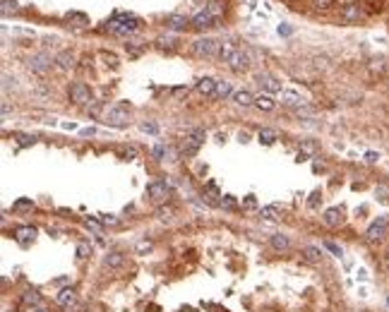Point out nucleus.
<instances>
[{
    "mask_svg": "<svg viewBox=\"0 0 389 312\" xmlns=\"http://www.w3.org/2000/svg\"><path fill=\"white\" fill-rule=\"evenodd\" d=\"M221 58L226 60V65H228L233 72H245V70L250 67V56H248L243 48H236V46H231V43H223Z\"/></svg>",
    "mask_w": 389,
    "mask_h": 312,
    "instance_id": "1",
    "label": "nucleus"
},
{
    "mask_svg": "<svg viewBox=\"0 0 389 312\" xmlns=\"http://www.w3.org/2000/svg\"><path fill=\"white\" fill-rule=\"evenodd\" d=\"M223 43L219 39H212V36H202V39H194L193 41V51L194 56L199 58H216L221 56Z\"/></svg>",
    "mask_w": 389,
    "mask_h": 312,
    "instance_id": "2",
    "label": "nucleus"
},
{
    "mask_svg": "<svg viewBox=\"0 0 389 312\" xmlns=\"http://www.w3.org/2000/svg\"><path fill=\"white\" fill-rule=\"evenodd\" d=\"M139 22L137 17H132V15H115L111 22H108V31L113 34H120V36H128V34H132V31H137Z\"/></svg>",
    "mask_w": 389,
    "mask_h": 312,
    "instance_id": "3",
    "label": "nucleus"
},
{
    "mask_svg": "<svg viewBox=\"0 0 389 312\" xmlns=\"http://www.w3.org/2000/svg\"><path fill=\"white\" fill-rule=\"evenodd\" d=\"M202 144H204V130H193L190 135L183 137V142H180V154H183V156H194V154L199 151Z\"/></svg>",
    "mask_w": 389,
    "mask_h": 312,
    "instance_id": "4",
    "label": "nucleus"
},
{
    "mask_svg": "<svg viewBox=\"0 0 389 312\" xmlns=\"http://www.w3.org/2000/svg\"><path fill=\"white\" fill-rule=\"evenodd\" d=\"M387 230H389V214H385V216H380L377 221H372V224L367 226L365 240H367V243H380V240L387 235Z\"/></svg>",
    "mask_w": 389,
    "mask_h": 312,
    "instance_id": "5",
    "label": "nucleus"
},
{
    "mask_svg": "<svg viewBox=\"0 0 389 312\" xmlns=\"http://www.w3.org/2000/svg\"><path fill=\"white\" fill-rule=\"evenodd\" d=\"M128 108L125 106H111V108H106V113H104V123L106 125H111V127H125L128 125Z\"/></svg>",
    "mask_w": 389,
    "mask_h": 312,
    "instance_id": "6",
    "label": "nucleus"
},
{
    "mask_svg": "<svg viewBox=\"0 0 389 312\" xmlns=\"http://www.w3.org/2000/svg\"><path fill=\"white\" fill-rule=\"evenodd\" d=\"M70 99H72V104H77V106H89V104H91V89L84 84V82H75V84L70 86Z\"/></svg>",
    "mask_w": 389,
    "mask_h": 312,
    "instance_id": "7",
    "label": "nucleus"
},
{
    "mask_svg": "<svg viewBox=\"0 0 389 312\" xmlns=\"http://www.w3.org/2000/svg\"><path fill=\"white\" fill-rule=\"evenodd\" d=\"M51 65H53V60L48 53H36V56L29 58V70L36 72V75H46L51 70Z\"/></svg>",
    "mask_w": 389,
    "mask_h": 312,
    "instance_id": "8",
    "label": "nucleus"
},
{
    "mask_svg": "<svg viewBox=\"0 0 389 312\" xmlns=\"http://www.w3.org/2000/svg\"><path fill=\"white\" fill-rule=\"evenodd\" d=\"M168 195H171L168 183H151V185H147V197L151 199V202H166Z\"/></svg>",
    "mask_w": 389,
    "mask_h": 312,
    "instance_id": "9",
    "label": "nucleus"
},
{
    "mask_svg": "<svg viewBox=\"0 0 389 312\" xmlns=\"http://www.w3.org/2000/svg\"><path fill=\"white\" fill-rule=\"evenodd\" d=\"M39 305H43V298H41L36 291H27V293L22 295V300H20V310L22 312L34 310V308H39Z\"/></svg>",
    "mask_w": 389,
    "mask_h": 312,
    "instance_id": "10",
    "label": "nucleus"
},
{
    "mask_svg": "<svg viewBox=\"0 0 389 312\" xmlns=\"http://www.w3.org/2000/svg\"><path fill=\"white\" fill-rule=\"evenodd\" d=\"M281 104H283V106H291V108H296V111H298V108H305L307 101L301 96V94H296V91H286V89H283V91H281Z\"/></svg>",
    "mask_w": 389,
    "mask_h": 312,
    "instance_id": "11",
    "label": "nucleus"
},
{
    "mask_svg": "<svg viewBox=\"0 0 389 312\" xmlns=\"http://www.w3.org/2000/svg\"><path fill=\"white\" fill-rule=\"evenodd\" d=\"M15 240H17L20 245H24V248H27L29 243H34V240H36V228H34V226L15 228Z\"/></svg>",
    "mask_w": 389,
    "mask_h": 312,
    "instance_id": "12",
    "label": "nucleus"
},
{
    "mask_svg": "<svg viewBox=\"0 0 389 312\" xmlns=\"http://www.w3.org/2000/svg\"><path fill=\"white\" fill-rule=\"evenodd\" d=\"M361 17H363V7L358 2H348V5L341 7V20L344 22H358Z\"/></svg>",
    "mask_w": 389,
    "mask_h": 312,
    "instance_id": "13",
    "label": "nucleus"
},
{
    "mask_svg": "<svg viewBox=\"0 0 389 312\" xmlns=\"http://www.w3.org/2000/svg\"><path fill=\"white\" fill-rule=\"evenodd\" d=\"M257 82L264 86L269 94H281L283 89H281V82H279L277 77H272V75H267V72H262V75H257Z\"/></svg>",
    "mask_w": 389,
    "mask_h": 312,
    "instance_id": "14",
    "label": "nucleus"
},
{
    "mask_svg": "<svg viewBox=\"0 0 389 312\" xmlns=\"http://www.w3.org/2000/svg\"><path fill=\"white\" fill-rule=\"evenodd\" d=\"M216 84H219L216 80H212V77H202V80L197 82V91H199L202 96H212V99H214V96H216Z\"/></svg>",
    "mask_w": 389,
    "mask_h": 312,
    "instance_id": "15",
    "label": "nucleus"
},
{
    "mask_svg": "<svg viewBox=\"0 0 389 312\" xmlns=\"http://www.w3.org/2000/svg\"><path fill=\"white\" fill-rule=\"evenodd\" d=\"M214 22H216V17H212L207 10L199 12V15H194L193 20H190V24H193L194 29H209V27H214Z\"/></svg>",
    "mask_w": 389,
    "mask_h": 312,
    "instance_id": "16",
    "label": "nucleus"
},
{
    "mask_svg": "<svg viewBox=\"0 0 389 312\" xmlns=\"http://www.w3.org/2000/svg\"><path fill=\"white\" fill-rule=\"evenodd\" d=\"M341 221H344V211H341L339 207H332V209L324 211V224H327V226L336 228V226H341Z\"/></svg>",
    "mask_w": 389,
    "mask_h": 312,
    "instance_id": "17",
    "label": "nucleus"
},
{
    "mask_svg": "<svg viewBox=\"0 0 389 312\" xmlns=\"http://www.w3.org/2000/svg\"><path fill=\"white\" fill-rule=\"evenodd\" d=\"M188 24H190V22H188L183 15H168L166 17V27L171 29V31H185Z\"/></svg>",
    "mask_w": 389,
    "mask_h": 312,
    "instance_id": "18",
    "label": "nucleus"
},
{
    "mask_svg": "<svg viewBox=\"0 0 389 312\" xmlns=\"http://www.w3.org/2000/svg\"><path fill=\"white\" fill-rule=\"evenodd\" d=\"M269 243H272V248H274L277 252H283V250L291 248V240H288V235H283V233H274V235L269 238Z\"/></svg>",
    "mask_w": 389,
    "mask_h": 312,
    "instance_id": "19",
    "label": "nucleus"
},
{
    "mask_svg": "<svg viewBox=\"0 0 389 312\" xmlns=\"http://www.w3.org/2000/svg\"><path fill=\"white\" fill-rule=\"evenodd\" d=\"M75 298H77L75 288H63V291L58 293V305H60V308H70V305L75 303Z\"/></svg>",
    "mask_w": 389,
    "mask_h": 312,
    "instance_id": "20",
    "label": "nucleus"
},
{
    "mask_svg": "<svg viewBox=\"0 0 389 312\" xmlns=\"http://www.w3.org/2000/svg\"><path fill=\"white\" fill-rule=\"evenodd\" d=\"M123 262H125V255H123V252H118V250H111L108 255L104 257V264H106V267H111V269L123 267Z\"/></svg>",
    "mask_w": 389,
    "mask_h": 312,
    "instance_id": "21",
    "label": "nucleus"
},
{
    "mask_svg": "<svg viewBox=\"0 0 389 312\" xmlns=\"http://www.w3.org/2000/svg\"><path fill=\"white\" fill-rule=\"evenodd\" d=\"M255 106H257V108H262V111H274L277 101H274L269 94H259V96H255Z\"/></svg>",
    "mask_w": 389,
    "mask_h": 312,
    "instance_id": "22",
    "label": "nucleus"
},
{
    "mask_svg": "<svg viewBox=\"0 0 389 312\" xmlns=\"http://www.w3.org/2000/svg\"><path fill=\"white\" fill-rule=\"evenodd\" d=\"M233 101H236L238 106H252V104H255V96H252L248 89H240V91L233 94Z\"/></svg>",
    "mask_w": 389,
    "mask_h": 312,
    "instance_id": "23",
    "label": "nucleus"
},
{
    "mask_svg": "<svg viewBox=\"0 0 389 312\" xmlns=\"http://www.w3.org/2000/svg\"><path fill=\"white\" fill-rule=\"evenodd\" d=\"M317 151H320V144L315 142V140H303L301 142V154L303 156H315Z\"/></svg>",
    "mask_w": 389,
    "mask_h": 312,
    "instance_id": "24",
    "label": "nucleus"
},
{
    "mask_svg": "<svg viewBox=\"0 0 389 312\" xmlns=\"http://www.w3.org/2000/svg\"><path fill=\"white\" fill-rule=\"evenodd\" d=\"M58 67H63V70H72L75 67V56L72 53H60V56L56 58Z\"/></svg>",
    "mask_w": 389,
    "mask_h": 312,
    "instance_id": "25",
    "label": "nucleus"
},
{
    "mask_svg": "<svg viewBox=\"0 0 389 312\" xmlns=\"http://www.w3.org/2000/svg\"><path fill=\"white\" fill-rule=\"evenodd\" d=\"M207 12L212 17H221L223 15V0H209L207 2Z\"/></svg>",
    "mask_w": 389,
    "mask_h": 312,
    "instance_id": "26",
    "label": "nucleus"
},
{
    "mask_svg": "<svg viewBox=\"0 0 389 312\" xmlns=\"http://www.w3.org/2000/svg\"><path fill=\"white\" fill-rule=\"evenodd\" d=\"M257 140H259L262 144H274V142H277V132L264 127V130H259V132H257Z\"/></svg>",
    "mask_w": 389,
    "mask_h": 312,
    "instance_id": "27",
    "label": "nucleus"
},
{
    "mask_svg": "<svg viewBox=\"0 0 389 312\" xmlns=\"http://www.w3.org/2000/svg\"><path fill=\"white\" fill-rule=\"evenodd\" d=\"M231 94H236L233 86H231V82H219V84H216V96H214V99H226V96H231Z\"/></svg>",
    "mask_w": 389,
    "mask_h": 312,
    "instance_id": "28",
    "label": "nucleus"
},
{
    "mask_svg": "<svg viewBox=\"0 0 389 312\" xmlns=\"http://www.w3.org/2000/svg\"><path fill=\"white\" fill-rule=\"evenodd\" d=\"M151 248H154V243L151 240H147V238H142L135 243V252L137 255H147V252H151Z\"/></svg>",
    "mask_w": 389,
    "mask_h": 312,
    "instance_id": "29",
    "label": "nucleus"
},
{
    "mask_svg": "<svg viewBox=\"0 0 389 312\" xmlns=\"http://www.w3.org/2000/svg\"><path fill=\"white\" fill-rule=\"evenodd\" d=\"M259 216H262V219L274 221V219L279 216V207H277V204H272V207H262V209H259Z\"/></svg>",
    "mask_w": 389,
    "mask_h": 312,
    "instance_id": "30",
    "label": "nucleus"
},
{
    "mask_svg": "<svg viewBox=\"0 0 389 312\" xmlns=\"http://www.w3.org/2000/svg\"><path fill=\"white\" fill-rule=\"evenodd\" d=\"M34 209V202L31 199H17L12 204V211H31Z\"/></svg>",
    "mask_w": 389,
    "mask_h": 312,
    "instance_id": "31",
    "label": "nucleus"
},
{
    "mask_svg": "<svg viewBox=\"0 0 389 312\" xmlns=\"http://www.w3.org/2000/svg\"><path fill=\"white\" fill-rule=\"evenodd\" d=\"M303 252H305V259H307V262H320V259H322V252H320V248H312V245H307Z\"/></svg>",
    "mask_w": 389,
    "mask_h": 312,
    "instance_id": "32",
    "label": "nucleus"
},
{
    "mask_svg": "<svg viewBox=\"0 0 389 312\" xmlns=\"http://www.w3.org/2000/svg\"><path fill=\"white\" fill-rule=\"evenodd\" d=\"M2 5H0V12L2 15H10V12H15L17 10V0H0Z\"/></svg>",
    "mask_w": 389,
    "mask_h": 312,
    "instance_id": "33",
    "label": "nucleus"
},
{
    "mask_svg": "<svg viewBox=\"0 0 389 312\" xmlns=\"http://www.w3.org/2000/svg\"><path fill=\"white\" fill-rule=\"evenodd\" d=\"M375 197L380 199V202H387L389 199V185H377V187H375Z\"/></svg>",
    "mask_w": 389,
    "mask_h": 312,
    "instance_id": "34",
    "label": "nucleus"
},
{
    "mask_svg": "<svg viewBox=\"0 0 389 312\" xmlns=\"http://www.w3.org/2000/svg\"><path fill=\"white\" fill-rule=\"evenodd\" d=\"M89 255H91V245H89V243H80V245H77V257H80V259H86Z\"/></svg>",
    "mask_w": 389,
    "mask_h": 312,
    "instance_id": "35",
    "label": "nucleus"
},
{
    "mask_svg": "<svg viewBox=\"0 0 389 312\" xmlns=\"http://www.w3.org/2000/svg\"><path fill=\"white\" fill-rule=\"evenodd\" d=\"M84 226L91 228L94 233H101V226H104V224H101V221H94V219H84Z\"/></svg>",
    "mask_w": 389,
    "mask_h": 312,
    "instance_id": "36",
    "label": "nucleus"
},
{
    "mask_svg": "<svg viewBox=\"0 0 389 312\" xmlns=\"http://www.w3.org/2000/svg\"><path fill=\"white\" fill-rule=\"evenodd\" d=\"M385 67H387L385 60H372V62H370V70H372V72H385Z\"/></svg>",
    "mask_w": 389,
    "mask_h": 312,
    "instance_id": "37",
    "label": "nucleus"
},
{
    "mask_svg": "<svg viewBox=\"0 0 389 312\" xmlns=\"http://www.w3.org/2000/svg\"><path fill=\"white\" fill-rule=\"evenodd\" d=\"M324 248H327V250H329L332 255H336V257H341V255H344V250H341V248H339L336 243H329V240H327V243H324Z\"/></svg>",
    "mask_w": 389,
    "mask_h": 312,
    "instance_id": "38",
    "label": "nucleus"
},
{
    "mask_svg": "<svg viewBox=\"0 0 389 312\" xmlns=\"http://www.w3.org/2000/svg\"><path fill=\"white\" fill-rule=\"evenodd\" d=\"M67 20H72V22H82V24L89 22V20H86V15H80V12H67Z\"/></svg>",
    "mask_w": 389,
    "mask_h": 312,
    "instance_id": "39",
    "label": "nucleus"
},
{
    "mask_svg": "<svg viewBox=\"0 0 389 312\" xmlns=\"http://www.w3.org/2000/svg\"><path fill=\"white\" fill-rule=\"evenodd\" d=\"M139 127H142V132H149V135H156V132H159V127H156L154 123H142Z\"/></svg>",
    "mask_w": 389,
    "mask_h": 312,
    "instance_id": "40",
    "label": "nucleus"
},
{
    "mask_svg": "<svg viewBox=\"0 0 389 312\" xmlns=\"http://www.w3.org/2000/svg\"><path fill=\"white\" fill-rule=\"evenodd\" d=\"M17 142L24 146V144H34L36 142V137H34V135H17Z\"/></svg>",
    "mask_w": 389,
    "mask_h": 312,
    "instance_id": "41",
    "label": "nucleus"
},
{
    "mask_svg": "<svg viewBox=\"0 0 389 312\" xmlns=\"http://www.w3.org/2000/svg\"><path fill=\"white\" fill-rule=\"evenodd\" d=\"M320 202H322V195H320V192H312L307 204H310V209H317V204H320Z\"/></svg>",
    "mask_w": 389,
    "mask_h": 312,
    "instance_id": "42",
    "label": "nucleus"
},
{
    "mask_svg": "<svg viewBox=\"0 0 389 312\" xmlns=\"http://www.w3.org/2000/svg\"><path fill=\"white\" fill-rule=\"evenodd\" d=\"M312 5L320 7V10H327V7H332L334 5V0H312Z\"/></svg>",
    "mask_w": 389,
    "mask_h": 312,
    "instance_id": "43",
    "label": "nucleus"
},
{
    "mask_svg": "<svg viewBox=\"0 0 389 312\" xmlns=\"http://www.w3.org/2000/svg\"><path fill=\"white\" fill-rule=\"evenodd\" d=\"M99 221H101L104 226H118V219H115V216H111V214H108V216H101Z\"/></svg>",
    "mask_w": 389,
    "mask_h": 312,
    "instance_id": "44",
    "label": "nucleus"
},
{
    "mask_svg": "<svg viewBox=\"0 0 389 312\" xmlns=\"http://www.w3.org/2000/svg\"><path fill=\"white\" fill-rule=\"evenodd\" d=\"M154 156H156V159H164V156H166V146H164V144H156V146H154Z\"/></svg>",
    "mask_w": 389,
    "mask_h": 312,
    "instance_id": "45",
    "label": "nucleus"
},
{
    "mask_svg": "<svg viewBox=\"0 0 389 312\" xmlns=\"http://www.w3.org/2000/svg\"><path fill=\"white\" fill-rule=\"evenodd\" d=\"M101 58H104V60H106V62H108V65H113V67H115V65H118V58L113 56V53H106V51H104V53H101Z\"/></svg>",
    "mask_w": 389,
    "mask_h": 312,
    "instance_id": "46",
    "label": "nucleus"
},
{
    "mask_svg": "<svg viewBox=\"0 0 389 312\" xmlns=\"http://www.w3.org/2000/svg\"><path fill=\"white\" fill-rule=\"evenodd\" d=\"M243 207H245V209H255V207H257V202H255V197H252V195H248V197H245V202H243Z\"/></svg>",
    "mask_w": 389,
    "mask_h": 312,
    "instance_id": "47",
    "label": "nucleus"
},
{
    "mask_svg": "<svg viewBox=\"0 0 389 312\" xmlns=\"http://www.w3.org/2000/svg\"><path fill=\"white\" fill-rule=\"evenodd\" d=\"M377 159H380V154H375V151H367V154H365V161H367V164H375Z\"/></svg>",
    "mask_w": 389,
    "mask_h": 312,
    "instance_id": "48",
    "label": "nucleus"
},
{
    "mask_svg": "<svg viewBox=\"0 0 389 312\" xmlns=\"http://www.w3.org/2000/svg\"><path fill=\"white\" fill-rule=\"evenodd\" d=\"M171 214H173L171 209H159V219H161V221H168V219H171Z\"/></svg>",
    "mask_w": 389,
    "mask_h": 312,
    "instance_id": "49",
    "label": "nucleus"
},
{
    "mask_svg": "<svg viewBox=\"0 0 389 312\" xmlns=\"http://www.w3.org/2000/svg\"><path fill=\"white\" fill-rule=\"evenodd\" d=\"M221 207H228V209H231V207H236V199H233V197L221 199Z\"/></svg>",
    "mask_w": 389,
    "mask_h": 312,
    "instance_id": "50",
    "label": "nucleus"
},
{
    "mask_svg": "<svg viewBox=\"0 0 389 312\" xmlns=\"http://www.w3.org/2000/svg\"><path fill=\"white\" fill-rule=\"evenodd\" d=\"M60 127H63V130H77L75 123H60Z\"/></svg>",
    "mask_w": 389,
    "mask_h": 312,
    "instance_id": "51",
    "label": "nucleus"
},
{
    "mask_svg": "<svg viewBox=\"0 0 389 312\" xmlns=\"http://www.w3.org/2000/svg\"><path fill=\"white\" fill-rule=\"evenodd\" d=\"M7 115H10V104L2 101V118H7Z\"/></svg>",
    "mask_w": 389,
    "mask_h": 312,
    "instance_id": "52",
    "label": "nucleus"
},
{
    "mask_svg": "<svg viewBox=\"0 0 389 312\" xmlns=\"http://www.w3.org/2000/svg\"><path fill=\"white\" fill-rule=\"evenodd\" d=\"M291 31H293V29H291V27H286V24H283V27H279V34H283V36H288Z\"/></svg>",
    "mask_w": 389,
    "mask_h": 312,
    "instance_id": "53",
    "label": "nucleus"
},
{
    "mask_svg": "<svg viewBox=\"0 0 389 312\" xmlns=\"http://www.w3.org/2000/svg\"><path fill=\"white\" fill-rule=\"evenodd\" d=\"M29 312H51V310H48L46 303H43V305H39V308H34V310H29Z\"/></svg>",
    "mask_w": 389,
    "mask_h": 312,
    "instance_id": "54",
    "label": "nucleus"
},
{
    "mask_svg": "<svg viewBox=\"0 0 389 312\" xmlns=\"http://www.w3.org/2000/svg\"><path fill=\"white\" fill-rule=\"evenodd\" d=\"M358 279H361V281H367V271H365V269H358Z\"/></svg>",
    "mask_w": 389,
    "mask_h": 312,
    "instance_id": "55",
    "label": "nucleus"
}]
</instances>
